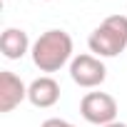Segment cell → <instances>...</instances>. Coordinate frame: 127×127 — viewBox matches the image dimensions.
Returning <instances> with one entry per match:
<instances>
[{
	"label": "cell",
	"mask_w": 127,
	"mask_h": 127,
	"mask_svg": "<svg viewBox=\"0 0 127 127\" xmlns=\"http://www.w3.org/2000/svg\"><path fill=\"white\" fill-rule=\"evenodd\" d=\"M30 55L40 72H57L72 62V37L65 30H45L32 42Z\"/></svg>",
	"instance_id": "6da1fadb"
},
{
	"label": "cell",
	"mask_w": 127,
	"mask_h": 127,
	"mask_svg": "<svg viewBox=\"0 0 127 127\" xmlns=\"http://www.w3.org/2000/svg\"><path fill=\"white\" fill-rule=\"evenodd\" d=\"M90 52L97 57H117L127 47V15H110L105 18L87 37Z\"/></svg>",
	"instance_id": "7a4b0ae2"
},
{
	"label": "cell",
	"mask_w": 127,
	"mask_h": 127,
	"mask_svg": "<svg viewBox=\"0 0 127 127\" xmlns=\"http://www.w3.org/2000/svg\"><path fill=\"white\" fill-rule=\"evenodd\" d=\"M80 115L90 125H110L117 117V100L107 92H87L80 100Z\"/></svg>",
	"instance_id": "3957f363"
},
{
	"label": "cell",
	"mask_w": 127,
	"mask_h": 127,
	"mask_svg": "<svg viewBox=\"0 0 127 127\" xmlns=\"http://www.w3.org/2000/svg\"><path fill=\"white\" fill-rule=\"evenodd\" d=\"M70 77H72L75 85H80L85 90H92V87H100L105 82L107 67L97 55H77L70 62Z\"/></svg>",
	"instance_id": "277c9868"
},
{
	"label": "cell",
	"mask_w": 127,
	"mask_h": 127,
	"mask_svg": "<svg viewBox=\"0 0 127 127\" xmlns=\"http://www.w3.org/2000/svg\"><path fill=\"white\" fill-rule=\"evenodd\" d=\"M23 100H28L25 82L15 72L3 70L0 72V112H13Z\"/></svg>",
	"instance_id": "5b68a950"
},
{
	"label": "cell",
	"mask_w": 127,
	"mask_h": 127,
	"mask_svg": "<svg viewBox=\"0 0 127 127\" xmlns=\"http://www.w3.org/2000/svg\"><path fill=\"white\" fill-rule=\"evenodd\" d=\"M28 100H30L32 107H40V110H47V107L57 105V100H60L57 80H52L50 75H42V77L32 80L28 85Z\"/></svg>",
	"instance_id": "8992f818"
},
{
	"label": "cell",
	"mask_w": 127,
	"mask_h": 127,
	"mask_svg": "<svg viewBox=\"0 0 127 127\" xmlns=\"http://www.w3.org/2000/svg\"><path fill=\"white\" fill-rule=\"evenodd\" d=\"M0 50H3V55L8 60H20L32 47H30V37H28L25 30L8 28V30H3V35H0Z\"/></svg>",
	"instance_id": "52a82bcc"
},
{
	"label": "cell",
	"mask_w": 127,
	"mask_h": 127,
	"mask_svg": "<svg viewBox=\"0 0 127 127\" xmlns=\"http://www.w3.org/2000/svg\"><path fill=\"white\" fill-rule=\"evenodd\" d=\"M40 127H75V125L67 122V120H60V117H50V120H45Z\"/></svg>",
	"instance_id": "ba28073f"
},
{
	"label": "cell",
	"mask_w": 127,
	"mask_h": 127,
	"mask_svg": "<svg viewBox=\"0 0 127 127\" xmlns=\"http://www.w3.org/2000/svg\"><path fill=\"white\" fill-rule=\"evenodd\" d=\"M105 127H127V125H125V122H117V120H115V122H110V125H105Z\"/></svg>",
	"instance_id": "9c48e42d"
},
{
	"label": "cell",
	"mask_w": 127,
	"mask_h": 127,
	"mask_svg": "<svg viewBox=\"0 0 127 127\" xmlns=\"http://www.w3.org/2000/svg\"><path fill=\"white\" fill-rule=\"evenodd\" d=\"M45 3H50V0H45Z\"/></svg>",
	"instance_id": "30bf717a"
},
{
	"label": "cell",
	"mask_w": 127,
	"mask_h": 127,
	"mask_svg": "<svg viewBox=\"0 0 127 127\" xmlns=\"http://www.w3.org/2000/svg\"><path fill=\"white\" fill-rule=\"evenodd\" d=\"M5 3H8V0H5Z\"/></svg>",
	"instance_id": "8fae6325"
}]
</instances>
